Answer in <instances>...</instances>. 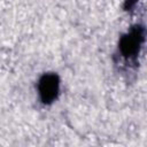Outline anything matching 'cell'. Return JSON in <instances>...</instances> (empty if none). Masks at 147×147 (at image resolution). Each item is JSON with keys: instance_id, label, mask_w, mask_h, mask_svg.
Wrapping results in <instances>:
<instances>
[{"instance_id": "6da1fadb", "label": "cell", "mask_w": 147, "mask_h": 147, "mask_svg": "<svg viewBox=\"0 0 147 147\" xmlns=\"http://www.w3.org/2000/svg\"><path fill=\"white\" fill-rule=\"evenodd\" d=\"M145 29L140 25H134L123 34L119 39L118 51L121 55L126 60H134L139 54L140 47L145 41Z\"/></svg>"}, {"instance_id": "7a4b0ae2", "label": "cell", "mask_w": 147, "mask_h": 147, "mask_svg": "<svg viewBox=\"0 0 147 147\" xmlns=\"http://www.w3.org/2000/svg\"><path fill=\"white\" fill-rule=\"evenodd\" d=\"M38 92L40 100L45 105H49L59 95L60 79L56 74H44L38 82Z\"/></svg>"}, {"instance_id": "3957f363", "label": "cell", "mask_w": 147, "mask_h": 147, "mask_svg": "<svg viewBox=\"0 0 147 147\" xmlns=\"http://www.w3.org/2000/svg\"><path fill=\"white\" fill-rule=\"evenodd\" d=\"M138 0H125V8L129 9L131 7H133V5L137 2Z\"/></svg>"}]
</instances>
